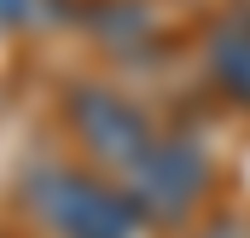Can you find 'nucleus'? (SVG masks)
Wrapping results in <instances>:
<instances>
[{
    "mask_svg": "<svg viewBox=\"0 0 250 238\" xmlns=\"http://www.w3.org/2000/svg\"><path fill=\"white\" fill-rule=\"evenodd\" d=\"M23 198L64 238H140V221H146L123 186H105L76 169H29Z\"/></svg>",
    "mask_w": 250,
    "mask_h": 238,
    "instance_id": "1",
    "label": "nucleus"
},
{
    "mask_svg": "<svg viewBox=\"0 0 250 238\" xmlns=\"http://www.w3.org/2000/svg\"><path fill=\"white\" fill-rule=\"evenodd\" d=\"M70 122H76L82 145H87L99 163H111L117 175H128V169L140 163V151L157 139L151 117H146L134 99L111 93V87H76V99H70Z\"/></svg>",
    "mask_w": 250,
    "mask_h": 238,
    "instance_id": "2",
    "label": "nucleus"
},
{
    "mask_svg": "<svg viewBox=\"0 0 250 238\" xmlns=\"http://www.w3.org/2000/svg\"><path fill=\"white\" fill-rule=\"evenodd\" d=\"M59 12H64V0H0V29H35Z\"/></svg>",
    "mask_w": 250,
    "mask_h": 238,
    "instance_id": "5",
    "label": "nucleus"
},
{
    "mask_svg": "<svg viewBox=\"0 0 250 238\" xmlns=\"http://www.w3.org/2000/svg\"><path fill=\"white\" fill-rule=\"evenodd\" d=\"M209 76L233 105H250V6L227 12L209 29Z\"/></svg>",
    "mask_w": 250,
    "mask_h": 238,
    "instance_id": "4",
    "label": "nucleus"
},
{
    "mask_svg": "<svg viewBox=\"0 0 250 238\" xmlns=\"http://www.w3.org/2000/svg\"><path fill=\"white\" fill-rule=\"evenodd\" d=\"M123 192L140 203V215H181L192 198L204 192V157L192 151L187 139H175V134H157L146 151H140V163L123 175Z\"/></svg>",
    "mask_w": 250,
    "mask_h": 238,
    "instance_id": "3",
    "label": "nucleus"
},
{
    "mask_svg": "<svg viewBox=\"0 0 250 238\" xmlns=\"http://www.w3.org/2000/svg\"><path fill=\"white\" fill-rule=\"evenodd\" d=\"M204 238H245L239 227H215V233H204Z\"/></svg>",
    "mask_w": 250,
    "mask_h": 238,
    "instance_id": "6",
    "label": "nucleus"
}]
</instances>
